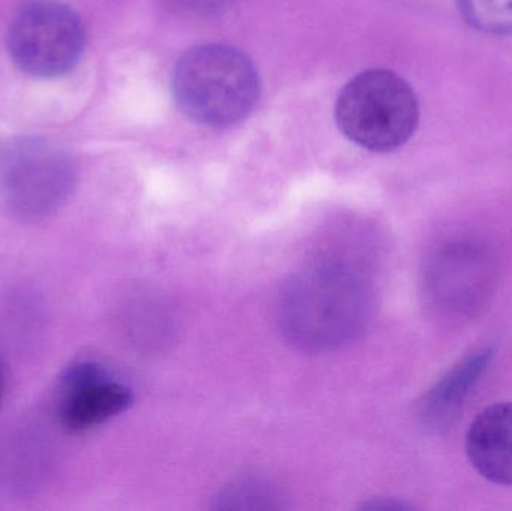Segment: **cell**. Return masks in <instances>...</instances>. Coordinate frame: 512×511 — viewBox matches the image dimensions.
Listing matches in <instances>:
<instances>
[{"label":"cell","instance_id":"obj_9","mask_svg":"<svg viewBox=\"0 0 512 511\" xmlns=\"http://www.w3.org/2000/svg\"><path fill=\"white\" fill-rule=\"evenodd\" d=\"M492 350L475 351L451 369L426 396L420 405V419L430 431L448 428L462 410L475 384L492 360Z\"/></svg>","mask_w":512,"mask_h":511},{"label":"cell","instance_id":"obj_12","mask_svg":"<svg viewBox=\"0 0 512 511\" xmlns=\"http://www.w3.org/2000/svg\"><path fill=\"white\" fill-rule=\"evenodd\" d=\"M185 2L191 3L192 6H197V8L210 9L213 6L222 5L227 0H185Z\"/></svg>","mask_w":512,"mask_h":511},{"label":"cell","instance_id":"obj_4","mask_svg":"<svg viewBox=\"0 0 512 511\" xmlns=\"http://www.w3.org/2000/svg\"><path fill=\"white\" fill-rule=\"evenodd\" d=\"M77 170L60 144L17 137L0 146V204L18 221L38 222L65 206Z\"/></svg>","mask_w":512,"mask_h":511},{"label":"cell","instance_id":"obj_5","mask_svg":"<svg viewBox=\"0 0 512 511\" xmlns=\"http://www.w3.org/2000/svg\"><path fill=\"white\" fill-rule=\"evenodd\" d=\"M84 47L86 30L80 15L56 0L26 3L9 24V56L30 77L68 74L80 62Z\"/></svg>","mask_w":512,"mask_h":511},{"label":"cell","instance_id":"obj_6","mask_svg":"<svg viewBox=\"0 0 512 511\" xmlns=\"http://www.w3.org/2000/svg\"><path fill=\"white\" fill-rule=\"evenodd\" d=\"M495 261L489 249L472 240L445 243L426 270L427 297L451 318L474 317L495 287Z\"/></svg>","mask_w":512,"mask_h":511},{"label":"cell","instance_id":"obj_3","mask_svg":"<svg viewBox=\"0 0 512 511\" xmlns=\"http://www.w3.org/2000/svg\"><path fill=\"white\" fill-rule=\"evenodd\" d=\"M336 122L352 143L387 153L411 140L420 122V105L408 81L388 69L355 75L337 96Z\"/></svg>","mask_w":512,"mask_h":511},{"label":"cell","instance_id":"obj_8","mask_svg":"<svg viewBox=\"0 0 512 511\" xmlns=\"http://www.w3.org/2000/svg\"><path fill=\"white\" fill-rule=\"evenodd\" d=\"M472 467L496 485H512V402L486 408L466 435Z\"/></svg>","mask_w":512,"mask_h":511},{"label":"cell","instance_id":"obj_11","mask_svg":"<svg viewBox=\"0 0 512 511\" xmlns=\"http://www.w3.org/2000/svg\"><path fill=\"white\" fill-rule=\"evenodd\" d=\"M274 492L259 482H242L228 488L219 498L221 509H277Z\"/></svg>","mask_w":512,"mask_h":511},{"label":"cell","instance_id":"obj_7","mask_svg":"<svg viewBox=\"0 0 512 511\" xmlns=\"http://www.w3.org/2000/svg\"><path fill=\"white\" fill-rule=\"evenodd\" d=\"M57 416L69 432H84L125 413L134 401L132 390L99 363H72L59 381Z\"/></svg>","mask_w":512,"mask_h":511},{"label":"cell","instance_id":"obj_10","mask_svg":"<svg viewBox=\"0 0 512 511\" xmlns=\"http://www.w3.org/2000/svg\"><path fill=\"white\" fill-rule=\"evenodd\" d=\"M463 20L493 36H512V0H456Z\"/></svg>","mask_w":512,"mask_h":511},{"label":"cell","instance_id":"obj_2","mask_svg":"<svg viewBox=\"0 0 512 511\" xmlns=\"http://www.w3.org/2000/svg\"><path fill=\"white\" fill-rule=\"evenodd\" d=\"M171 86L177 107L188 119L215 129L248 119L261 93L251 57L227 44L186 51L174 66Z\"/></svg>","mask_w":512,"mask_h":511},{"label":"cell","instance_id":"obj_1","mask_svg":"<svg viewBox=\"0 0 512 511\" xmlns=\"http://www.w3.org/2000/svg\"><path fill=\"white\" fill-rule=\"evenodd\" d=\"M372 309V288L363 273L343 261L321 258L286 282L280 324L295 347L322 353L361 335Z\"/></svg>","mask_w":512,"mask_h":511},{"label":"cell","instance_id":"obj_13","mask_svg":"<svg viewBox=\"0 0 512 511\" xmlns=\"http://www.w3.org/2000/svg\"><path fill=\"white\" fill-rule=\"evenodd\" d=\"M3 392H5V371H3L2 362H0V401H2Z\"/></svg>","mask_w":512,"mask_h":511}]
</instances>
